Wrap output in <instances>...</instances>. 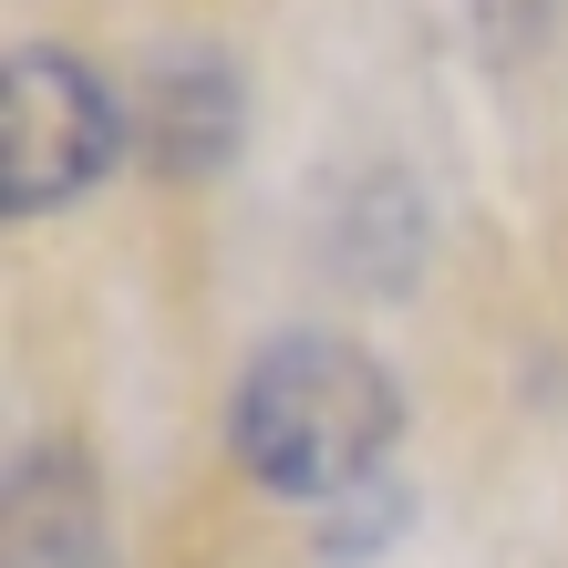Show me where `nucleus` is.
<instances>
[{"mask_svg":"<svg viewBox=\"0 0 568 568\" xmlns=\"http://www.w3.org/2000/svg\"><path fill=\"white\" fill-rule=\"evenodd\" d=\"M0 538H11V568H93L104 558V486H93V455L73 434H42V445L11 455Z\"/></svg>","mask_w":568,"mask_h":568,"instance_id":"obj_4","label":"nucleus"},{"mask_svg":"<svg viewBox=\"0 0 568 568\" xmlns=\"http://www.w3.org/2000/svg\"><path fill=\"white\" fill-rule=\"evenodd\" d=\"M124 114H135V165L165 186H196L217 176L248 135V83L239 62L207 52V42H165L124 73Z\"/></svg>","mask_w":568,"mask_h":568,"instance_id":"obj_3","label":"nucleus"},{"mask_svg":"<svg viewBox=\"0 0 568 568\" xmlns=\"http://www.w3.org/2000/svg\"><path fill=\"white\" fill-rule=\"evenodd\" d=\"M393 445H404V383L352 331H280L227 393V455L290 507H342L352 486L393 476Z\"/></svg>","mask_w":568,"mask_h":568,"instance_id":"obj_1","label":"nucleus"},{"mask_svg":"<svg viewBox=\"0 0 568 568\" xmlns=\"http://www.w3.org/2000/svg\"><path fill=\"white\" fill-rule=\"evenodd\" d=\"M124 155H135V114L104 62H83L73 42H21L0 62V207L11 217L73 207Z\"/></svg>","mask_w":568,"mask_h":568,"instance_id":"obj_2","label":"nucleus"},{"mask_svg":"<svg viewBox=\"0 0 568 568\" xmlns=\"http://www.w3.org/2000/svg\"><path fill=\"white\" fill-rule=\"evenodd\" d=\"M404 527H414V486H404V476H373V486H352L342 507H321V558H331V568L383 558Z\"/></svg>","mask_w":568,"mask_h":568,"instance_id":"obj_5","label":"nucleus"}]
</instances>
